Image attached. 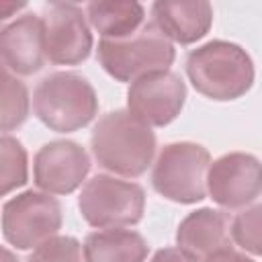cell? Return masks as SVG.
I'll return each instance as SVG.
<instances>
[{
	"label": "cell",
	"instance_id": "1",
	"mask_svg": "<svg viewBox=\"0 0 262 262\" xmlns=\"http://www.w3.org/2000/svg\"><path fill=\"white\" fill-rule=\"evenodd\" d=\"M94 160L108 172L125 178L141 176L156 154V135L149 125L129 111H111L102 115L90 135Z\"/></svg>",
	"mask_w": 262,
	"mask_h": 262
},
{
	"label": "cell",
	"instance_id": "2",
	"mask_svg": "<svg viewBox=\"0 0 262 262\" xmlns=\"http://www.w3.org/2000/svg\"><path fill=\"white\" fill-rule=\"evenodd\" d=\"M186 76L194 90L211 100H235L254 84V61L231 41H209L186 57Z\"/></svg>",
	"mask_w": 262,
	"mask_h": 262
},
{
	"label": "cell",
	"instance_id": "3",
	"mask_svg": "<svg viewBox=\"0 0 262 262\" xmlns=\"http://www.w3.org/2000/svg\"><path fill=\"white\" fill-rule=\"evenodd\" d=\"M33 111L51 131L72 133L96 117L98 96L84 76L76 72H53L37 84Z\"/></svg>",
	"mask_w": 262,
	"mask_h": 262
},
{
	"label": "cell",
	"instance_id": "4",
	"mask_svg": "<svg viewBox=\"0 0 262 262\" xmlns=\"http://www.w3.org/2000/svg\"><path fill=\"white\" fill-rule=\"evenodd\" d=\"M96 57L117 82H135L151 72H166L176 57L172 41L154 25H143L125 39H100Z\"/></svg>",
	"mask_w": 262,
	"mask_h": 262
},
{
	"label": "cell",
	"instance_id": "5",
	"mask_svg": "<svg viewBox=\"0 0 262 262\" xmlns=\"http://www.w3.org/2000/svg\"><path fill=\"white\" fill-rule=\"evenodd\" d=\"M209 166L211 156L207 147L192 141L168 143L154 162L151 186L168 201L180 205L199 203L207 196Z\"/></svg>",
	"mask_w": 262,
	"mask_h": 262
},
{
	"label": "cell",
	"instance_id": "6",
	"mask_svg": "<svg viewBox=\"0 0 262 262\" xmlns=\"http://www.w3.org/2000/svg\"><path fill=\"white\" fill-rule=\"evenodd\" d=\"M78 209L84 221L92 227H129L139 223L143 217L145 192L137 182L96 174L82 186Z\"/></svg>",
	"mask_w": 262,
	"mask_h": 262
},
{
	"label": "cell",
	"instance_id": "7",
	"mask_svg": "<svg viewBox=\"0 0 262 262\" xmlns=\"http://www.w3.org/2000/svg\"><path fill=\"white\" fill-rule=\"evenodd\" d=\"M61 205L49 192L25 190L2 207V235L16 250H35L61 229Z\"/></svg>",
	"mask_w": 262,
	"mask_h": 262
},
{
	"label": "cell",
	"instance_id": "8",
	"mask_svg": "<svg viewBox=\"0 0 262 262\" xmlns=\"http://www.w3.org/2000/svg\"><path fill=\"white\" fill-rule=\"evenodd\" d=\"M88 16L72 2H49L41 12L45 55L57 66H78L92 51Z\"/></svg>",
	"mask_w": 262,
	"mask_h": 262
},
{
	"label": "cell",
	"instance_id": "9",
	"mask_svg": "<svg viewBox=\"0 0 262 262\" xmlns=\"http://www.w3.org/2000/svg\"><path fill=\"white\" fill-rule=\"evenodd\" d=\"M207 192L223 209H242L262 194V164L256 156L231 151L207 172Z\"/></svg>",
	"mask_w": 262,
	"mask_h": 262
},
{
	"label": "cell",
	"instance_id": "10",
	"mask_svg": "<svg viewBox=\"0 0 262 262\" xmlns=\"http://www.w3.org/2000/svg\"><path fill=\"white\" fill-rule=\"evenodd\" d=\"M186 100V86L182 78L170 70L151 72L129 84L127 111L149 127H164L172 123Z\"/></svg>",
	"mask_w": 262,
	"mask_h": 262
},
{
	"label": "cell",
	"instance_id": "11",
	"mask_svg": "<svg viewBox=\"0 0 262 262\" xmlns=\"http://www.w3.org/2000/svg\"><path fill=\"white\" fill-rule=\"evenodd\" d=\"M90 172L88 151L70 139L45 143L33 160V182L49 194H70Z\"/></svg>",
	"mask_w": 262,
	"mask_h": 262
},
{
	"label": "cell",
	"instance_id": "12",
	"mask_svg": "<svg viewBox=\"0 0 262 262\" xmlns=\"http://www.w3.org/2000/svg\"><path fill=\"white\" fill-rule=\"evenodd\" d=\"M2 66L14 76L37 74L47 55L43 39V23L37 14H23L0 31Z\"/></svg>",
	"mask_w": 262,
	"mask_h": 262
},
{
	"label": "cell",
	"instance_id": "13",
	"mask_svg": "<svg viewBox=\"0 0 262 262\" xmlns=\"http://www.w3.org/2000/svg\"><path fill=\"white\" fill-rule=\"evenodd\" d=\"M151 16L170 41L190 45L209 33L213 6L207 0H158L151 4Z\"/></svg>",
	"mask_w": 262,
	"mask_h": 262
},
{
	"label": "cell",
	"instance_id": "14",
	"mask_svg": "<svg viewBox=\"0 0 262 262\" xmlns=\"http://www.w3.org/2000/svg\"><path fill=\"white\" fill-rule=\"evenodd\" d=\"M229 219L217 209H196L188 213L176 229V248L186 252L196 262L209 254L229 246Z\"/></svg>",
	"mask_w": 262,
	"mask_h": 262
},
{
	"label": "cell",
	"instance_id": "15",
	"mask_svg": "<svg viewBox=\"0 0 262 262\" xmlns=\"http://www.w3.org/2000/svg\"><path fill=\"white\" fill-rule=\"evenodd\" d=\"M149 246L133 229H98L84 239L86 262H145Z\"/></svg>",
	"mask_w": 262,
	"mask_h": 262
},
{
	"label": "cell",
	"instance_id": "16",
	"mask_svg": "<svg viewBox=\"0 0 262 262\" xmlns=\"http://www.w3.org/2000/svg\"><path fill=\"white\" fill-rule=\"evenodd\" d=\"M86 16L102 39H125L145 25V8L139 2L125 0L90 2L86 6Z\"/></svg>",
	"mask_w": 262,
	"mask_h": 262
},
{
	"label": "cell",
	"instance_id": "17",
	"mask_svg": "<svg viewBox=\"0 0 262 262\" xmlns=\"http://www.w3.org/2000/svg\"><path fill=\"white\" fill-rule=\"evenodd\" d=\"M29 117L27 86L2 68V131L8 133L20 127Z\"/></svg>",
	"mask_w": 262,
	"mask_h": 262
},
{
	"label": "cell",
	"instance_id": "18",
	"mask_svg": "<svg viewBox=\"0 0 262 262\" xmlns=\"http://www.w3.org/2000/svg\"><path fill=\"white\" fill-rule=\"evenodd\" d=\"M0 154H2V194H8L10 190L23 186L29 180V160L27 149L16 137H10L8 133L0 139Z\"/></svg>",
	"mask_w": 262,
	"mask_h": 262
},
{
	"label": "cell",
	"instance_id": "19",
	"mask_svg": "<svg viewBox=\"0 0 262 262\" xmlns=\"http://www.w3.org/2000/svg\"><path fill=\"white\" fill-rule=\"evenodd\" d=\"M231 239L246 252L262 256V203L246 207L231 221Z\"/></svg>",
	"mask_w": 262,
	"mask_h": 262
},
{
	"label": "cell",
	"instance_id": "20",
	"mask_svg": "<svg viewBox=\"0 0 262 262\" xmlns=\"http://www.w3.org/2000/svg\"><path fill=\"white\" fill-rule=\"evenodd\" d=\"M27 262H86L84 246L72 235H53L37 246Z\"/></svg>",
	"mask_w": 262,
	"mask_h": 262
},
{
	"label": "cell",
	"instance_id": "21",
	"mask_svg": "<svg viewBox=\"0 0 262 262\" xmlns=\"http://www.w3.org/2000/svg\"><path fill=\"white\" fill-rule=\"evenodd\" d=\"M201 262H256V260H252L250 256H246V254L233 250L231 246H225V248H221V250L209 254V256L203 258Z\"/></svg>",
	"mask_w": 262,
	"mask_h": 262
},
{
	"label": "cell",
	"instance_id": "22",
	"mask_svg": "<svg viewBox=\"0 0 262 262\" xmlns=\"http://www.w3.org/2000/svg\"><path fill=\"white\" fill-rule=\"evenodd\" d=\"M149 262H196V260L190 258L180 248H162L154 254V258Z\"/></svg>",
	"mask_w": 262,
	"mask_h": 262
},
{
	"label": "cell",
	"instance_id": "23",
	"mask_svg": "<svg viewBox=\"0 0 262 262\" xmlns=\"http://www.w3.org/2000/svg\"><path fill=\"white\" fill-rule=\"evenodd\" d=\"M23 6H25V4H6V2H4V4H2V16H0V18L6 20V18L10 16V10H18V8H23Z\"/></svg>",
	"mask_w": 262,
	"mask_h": 262
},
{
	"label": "cell",
	"instance_id": "24",
	"mask_svg": "<svg viewBox=\"0 0 262 262\" xmlns=\"http://www.w3.org/2000/svg\"><path fill=\"white\" fill-rule=\"evenodd\" d=\"M4 262H18V260H14V256L10 254V250L4 248Z\"/></svg>",
	"mask_w": 262,
	"mask_h": 262
}]
</instances>
